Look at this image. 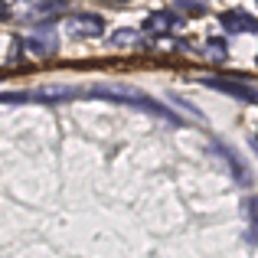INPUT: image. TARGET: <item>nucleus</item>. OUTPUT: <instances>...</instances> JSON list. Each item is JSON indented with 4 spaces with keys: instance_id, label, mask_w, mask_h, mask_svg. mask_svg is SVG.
<instances>
[{
    "instance_id": "1",
    "label": "nucleus",
    "mask_w": 258,
    "mask_h": 258,
    "mask_svg": "<svg viewBox=\"0 0 258 258\" xmlns=\"http://www.w3.org/2000/svg\"><path fill=\"white\" fill-rule=\"evenodd\" d=\"M82 95H98V98L124 101V105H134V108H144V111H154V114H160V118H167V121L173 118V114L167 111L164 105H157L154 98H147L144 92H138V88H131V85H92V88H82Z\"/></svg>"
},
{
    "instance_id": "2",
    "label": "nucleus",
    "mask_w": 258,
    "mask_h": 258,
    "mask_svg": "<svg viewBox=\"0 0 258 258\" xmlns=\"http://www.w3.org/2000/svg\"><path fill=\"white\" fill-rule=\"evenodd\" d=\"M101 30H105V23H101V17H95V13H72V17L62 20V33L66 36H76V39L101 36Z\"/></svg>"
},
{
    "instance_id": "3",
    "label": "nucleus",
    "mask_w": 258,
    "mask_h": 258,
    "mask_svg": "<svg viewBox=\"0 0 258 258\" xmlns=\"http://www.w3.org/2000/svg\"><path fill=\"white\" fill-rule=\"evenodd\" d=\"M173 26H180V17L173 10H154L151 17L144 20V33L147 36H164V33H173Z\"/></svg>"
},
{
    "instance_id": "4",
    "label": "nucleus",
    "mask_w": 258,
    "mask_h": 258,
    "mask_svg": "<svg viewBox=\"0 0 258 258\" xmlns=\"http://www.w3.org/2000/svg\"><path fill=\"white\" fill-rule=\"evenodd\" d=\"M62 10H69V4H62V0H56V4H26V10L20 13V20H26V23H39V20L59 17Z\"/></svg>"
},
{
    "instance_id": "5",
    "label": "nucleus",
    "mask_w": 258,
    "mask_h": 258,
    "mask_svg": "<svg viewBox=\"0 0 258 258\" xmlns=\"http://www.w3.org/2000/svg\"><path fill=\"white\" fill-rule=\"evenodd\" d=\"M203 85L216 88V92H229V95H235V98H242V101H255V88L239 85V82H232V79H216V76H206V79H203Z\"/></svg>"
},
{
    "instance_id": "6",
    "label": "nucleus",
    "mask_w": 258,
    "mask_h": 258,
    "mask_svg": "<svg viewBox=\"0 0 258 258\" xmlns=\"http://www.w3.org/2000/svg\"><path fill=\"white\" fill-rule=\"evenodd\" d=\"M222 26L232 33H255V17L248 10H229L222 13Z\"/></svg>"
},
{
    "instance_id": "7",
    "label": "nucleus",
    "mask_w": 258,
    "mask_h": 258,
    "mask_svg": "<svg viewBox=\"0 0 258 258\" xmlns=\"http://www.w3.org/2000/svg\"><path fill=\"white\" fill-rule=\"evenodd\" d=\"M26 46H30V52H36V56H52V52H56V43H52V39H39V36H30Z\"/></svg>"
},
{
    "instance_id": "8",
    "label": "nucleus",
    "mask_w": 258,
    "mask_h": 258,
    "mask_svg": "<svg viewBox=\"0 0 258 258\" xmlns=\"http://www.w3.org/2000/svg\"><path fill=\"white\" fill-rule=\"evenodd\" d=\"M141 39H138V33L134 30H118L114 33V46H138Z\"/></svg>"
},
{
    "instance_id": "9",
    "label": "nucleus",
    "mask_w": 258,
    "mask_h": 258,
    "mask_svg": "<svg viewBox=\"0 0 258 258\" xmlns=\"http://www.w3.org/2000/svg\"><path fill=\"white\" fill-rule=\"evenodd\" d=\"M173 10H183L186 17H203L209 7H206V4H173Z\"/></svg>"
},
{
    "instance_id": "10",
    "label": "nucleus",
    "mask_w": 258,
    "mask_h": 258,
    "mask_svg": "<svg viewBox=\"0 0 258 258\" xmlns=\"http://www.w3.org/2000/svg\"><path fill=\"white\" fill-rule=\"evenodd\" d=\"M206 49H209V52H213V56H216V59H226V46H222V43H209V46H206Z\"/></svg>"
},
{
    "instance_id": "11",
    "label": "nucleus",
    "mask_w": 258,
    "mask_h": 258,
    "mask_svg": "<svg viewBox=\"0 0 258 258\" xmlns=\"http://www.w3.org/2000/svg\"><path fill=\"white\" fill-rule=\"evenodd\" d=\"M10 17V4H7V0H0V20H7Z\"/></svg>"
}]
</instances>
